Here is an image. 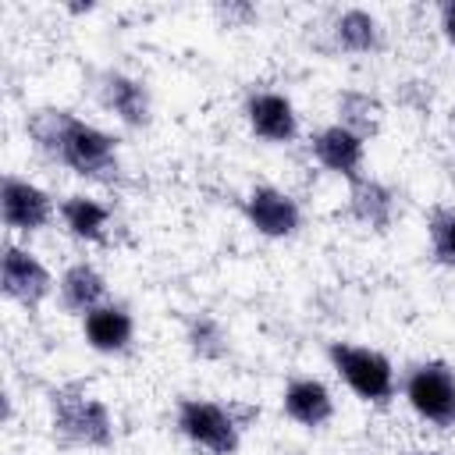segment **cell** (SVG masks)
<instances>
[{"label": "cell", "mask_w": 455, "mask_h": 455, "mask_svg": "<svg viewBox=\"0 0 455 455\" xmlns=\"http://www.w3.org/2000/svg\"><path fill=\"white\" fill-rule=\"evenodd\" d=\"M242 213L256 235L274 238V242H284V238L299 235V228H302L299 199L277 185H252L242 199Z\"/></svg>", "instance_id": "ba28073f"}, {"label": "cell", "mask_w": 455, "mask_h": 455, "mask_svg": "<svg viewBox=\"0 0 455 455\" xmlns=\"http://www.w3.org/2000/svg\"><path fill=\"white\" fill-rule=\"evenodd\" d=\"M0 291L4 299L25 306V309H39L53 291L57 281L50 274V267L25 245L18 242H4L0 249Z\"/></svg>", "instance_id": "8992f818"}, {"label": "cell", "mask_w": 455, "mask_h": 455, "mask_svg": "<svg viewBox=\"0 0 455 455\" xmlns=\"http://www.w3.org/2000/svg\"><path fill=\"white\" fill-rule=\"evenodd\" d=\"M57 217H60L64 231L71 238H78L85 245H100L110 235V217L114 213H110L107 203H100V199H92L85 192H75V196H64L57 203Z\"/></svg>", "instance_id": "2e32d148"}, {"label": "cell", "mask_w": 455, "mask_h": 455, "mask_svg": "<svg viewBox=\"0 0 455 455\" xmlns=\"http://www.w3.org/2000/svg\"><path fill=\"white\" fill-rule=\"evenodd\" d=\"M174 427L192 448H199L206 455H235L242 448V430H245L231 405L199 398V395L178 398Z\"/></svg>", "instance_id": "277c9868"}, {"label": "cell", "mask_w": 455, "mask_h": 455, "mask_svg": "<svg viewBox=\"0 0 455 455\" xmlns=\"http://www.w3.org/2000/svg\"><path fill=\"white\" fill-rule=\"evenodd\" d=\"M405 455H441V451H430V448H412V451H405Z\"/></svg>", "instance_id": "7402d4cb"}, {"label": "cell", "mask_w": 455, "mask_h": 455, "mask_svg": "<svg viewBox=\"0 0 455 455\" xmlns=\"http://www.w3.org/2000/svg\"><path fill=\"white\" fill-rule=\"evenodd\" d=\"M348 213L370 231H387L398 217V196L387 181L363 174L348 181Z\"/></svg>", "instance_id": "5bb4252c"}, {"label": "cell", "mask_w": 455, "mask_h": 455, "mask_svg": "<svg viewBox=\"0 0 455 455\" xmlns=\"http://www.w3.org/2000/svg\"><path fill=\"white\" fill-rule=\"evenodd\" d=\"M331 39L345 53H377L384 43V28L377 14H370L366 7H345L331 21Z\"/></svg>", "instance_id": "e0dca14e"}, {"label": "cell", "mask_w": 455, "mask_h": 455, "mask_svg": "<svg viewBox=\"0 0 455 455\" xmlns=\"http://www.w3.org/2000/svg\"><path fill=\"white\" fill-rule=\"evenodd\" d=\"M427 242H430V256L455 270V210L451 206H434L427 213Z\"/></svg>", "instance_id": "ffe728a7"}, {"label": "cell", "mask_w": 455, "mask_h": 455, "mask_svg": "<svg viewBox=\"0 0 455 455\" xmlns=\"http://www.w3.org/2000/svg\"><path fill=\"white\" fill-rule=\"evenodd\" d=\"M334 107H338V124L359 132L363 139H370V135L380 128V114H384V110H380V103H377L370 92H363V89H345V92H338Z\"/></svg>", "instance_id": "d6986e66"}, {"label": "cell", "mask_w": 455, "mask_h": 455, "mask_svg": "<svg viewBox=\"0 0 455 455\" xmlns=\"http://www.w3.org/2000/svg\"><path fill=\"white\" fill-rule=\"evenodd\" d=\"M25 132L36 149L92 185H117L124 178L121 149L110 132L64 107H39L25 117Z\"/></svg>", "instance_id": "6da1fadb"}, {"label": "cell", "mask_w": 455, "mask_h": 455, "mask_svg": "<svg viewBox=\"0 0 455 455\" xmlns=\"http://www.w3.org/2000/svg\"><path fill=\"white\" fill-rule=\"evenodd\" d=\"M327 363L331 370L345 380V387L359 398V402H370V405H387L398 391V373H395V363L380 352V348H370V345H359V341H327Z\"/></svg>", "instance_id": "3957f363"}, {"label": "cell", "mask_w": 455, "mask_h": 455, "mask_svg": "<svg viewBox=\"0 0 455 455\" xmlns=\"http://www.w3.org/2000/svg\"><path fill=\"white\" fill-rule=\"evenodd\" d=\"M437 21H441V32H444L448 46L455 50V0H448V4L437 7Z\"/></svg>", "instance_id": "44dd1931"}, {"label": "cell", "mask_w": 455, "mask_h": 455, "mask_svg": "<svg viewBox=\"0 0 455 455\" xmlns=\"http://www.w3.org/2000/svg\"><path fill=\"white\" fill-rule=\"evenodd\" d=\"M245 124L249 132L259 139V142H270V146H288L299 139V110L295 103L277 92V89H252L245 96Z\"/></svg>", "instance_id": "9c48e42d"}, {"label": "cell", "mask_w": 455, "mask_h": 455, "mask_svg": "<svg viewBox=\"0 0 455 455\" xmlns=\"http://www.w3.org/2000/svg\"><path fill=\"white\" fill-rule=\"evenodd\" d=\"M50 427L60 441L75 444V448H110L114 444V412L110 405L89 391L78 380L57 384L50 391Z\"/></svg>", "instance_id": "7a4b0ae2"}, {"label": "cell", "mask_w": 455, "mask_h": 455, "mask_svg": "<svg viewBox=\"0 0 455 455\" xmlns=\"http://www.w3.org/2000/svg\"><path fill=\"white\" fill-rule=\"evenodd\" d=\"M309 153H313V160L323 171H331V174H338L345 181H355V178L366 174L363 171L366 167V139L359 132L338 124V121L334 124H323L309 139Z\"/></svg>", "instance_id": "8fae6325"}, {"label": "cell", "mask_w": 455, "mask_h": 455, "mask_svg": "<svg viewBox=\"0 0 455 455\" xmlns=\"http://www.w3.org/2000/svg\"><path fill=\"white\" fill-rule=\"evenodd\" d=\"M405 405L430 427H455V370L444 359H419L402 377Z\"/></svg>", "instance_id": "5b68a950"}, {"label": "cell", "mask_w": 455, "mask_h": 455, "mask_svg": "<svg viewBox=\"0 0 455 455\" xmlns=\"http://www.w3.org/2000/svg\"><path fill=\"white\" fill-rule=\"evenodd\" d=\"M57 217V203L53 196L21 178V174H4L0 181V220L7 231H18V235H36L43 228H50Z\"/></svg>", "instance_id": "52a82bcc"}, {"label": "cell", "mask_w": 455, "mask_h": 455, "mask_svg": "<svg viewBox=\"0 0 455 455\" xmlns=\"http://www.w3.org/2000/svg\"><path fill=\"white\" fill-rule=\"evenodd\" d=\"M185 345H188V352L196 359L217 363V359H224L231 352V334H228V327H224L220 316H213V313H192L185 320Z\"/></svg>", "instance_id": "ac0fdd59"}, {"label": "cell", "mask_w": 455, "mask_h": 455, "mask_svg": "<svg viewBox=\"0 0 455 455\" xmlns=\"http://www.w3.org/2000/svg\"><path fill=\"white\" fill-rule=\"evenodd\" d=\"M281 409L295 427L320 430L334 419V395L320 377H291L281 391Z\"/></svg>", "instance_id": "4fadbf2b"}, {"label": "cell", "mask_w": 455, "mask_h": 455, "mask_svg": "<svg viewBox=\"0 0 455 455\" xmlns=\"http://www.w3.org/2000/svg\"><path fill=\"white\" fill-rule=\"evenodd\" d=\"M82 338L100 355H121L135 341V316L124 302L107 299L103 306H96L82 316Z\"/></svg>", "instance_id": "7c38bea8"}, {"label": "cell", "mask_w": 455, "mask_h": 455, "mask_svg": "<svg viewBox=\"0 0 455 455\" xmlns=\"http://www.w3.org/2000/svg\"><path fill=\"white\" fill-rule=\"evenodd\" d=\"M96 96H100V107L107 114H114L124 128H146L153 117V100H149L146 82L121 68H107L100 75Z\"/></svg>", "instance_id": "30bf717a"}, {"label": "cell", "mask_w": 455, "mask_h": 455, "mask_svg": "<svg viewBox=\"0 0 455 455\" xmlns=\"http://www.w3.org/2000/svg\"><path fill=\"white\" fill-rule=\"evenodd\" d=\"M57 299L75 316H85L89 309L103 306L107 302V277H103V270L96 263H89V259L68 263L60 270V277H57Z\"/></svg>", "instance_id": "9a60e30c"}]
</instances>
